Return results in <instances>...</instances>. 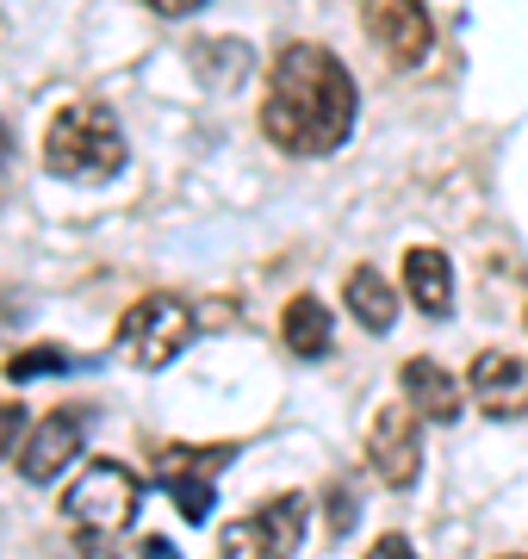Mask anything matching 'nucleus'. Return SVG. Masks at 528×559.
Returning a JSON list of instances; mask_svg holds the SVG:
<instances>
[{"label": "nucleus", "mask_w": 528, "mask_h": 559, "mask_svg": "<svg viewBox=\"0 0 528 559\" xmlns=\"http://www.w3.org/2000/svg\"><path fill=\"white\" fill-rule=\"evenodd\" d=\"M405 293L423 318H454V261H447L442 249L417 242L405 255Z\"/></svg>", "instance_id": "9b49d317"}, {"label": "nucleus", "mask_w": 528, "mask_h": 559, "mask_svg": "<svg viewBox=\"0 0 528 559\" xmlns=\"http://www.w3.org/2000/svg\"><path fill=\"white\" fill-rule=\"evenodd\" d=\"M348 528H355V491L336 485V491H329V535H348Z\"/></svg>", "instance_id": "f3484780"}, {"label": "nucleus", "mask_w": 528, "mask_h": 559, "mask_svg": "<svg viewBox=\"0 0 528 559\" xmlns=\"http://www.w3.org/2000/svg\"><path fill=\"white\" fill-rule=\"evenodd\" d=\"M187 342H193V305L175 293H143L119 318V355L143 373H163Z\"/></svg>", "instance_id": "39448f33"}, {"label": "nucleus", "mask_w": 528, "mask_h": 559, "mask_svg": "<svg viewBox=\"0 0 528 559\" xmlns=\"http://www.w3.org/2000/svg\"><path fill=\"white\" fill-rule=\"evenodd\" d=\"M405 404H410L423 423H454L467 399H460V380L447 373L442 360L417 355V360H405Z\"/></svg>", "instance_id": "9d476101"}, {"label": "nucleus", "mask_w": 528, "mask_h": 559, "mask_svg": "<svg viewBox=\"0 0 528 559\" xmlns=\"http://www.w3.org/2000/svg\"><path fill=\"white\" fill-rule=\"evenodd\" d=\"M82 441H87V411H82V404H62V411H50V417H44L38 429L20 441V479L25 485L62 479V466L82 454Z\"/></svg>", "instance_id": "6e6552de"}, {"label": "nucleus", "mask_w": 528, "mask_h": 559, "mask_svg": "<svg viewBox=\"0 0 528 559\" xmlns=\"http://www.w3.org/2000/svg\"><path fill=\"white\" fill-rule=\"evenodd\" d=\"M504 559H528V554H504Z\"/></svg>", "instance_id": "412c9836"}, {"label": "nucleus", "mask_w": 528, "mask_h": 559, "mask_svg": "<svg viewBox=\"0 0 528 559\" xmlns=\"http://www.w3.org/2000/svg\"><path fill=\"white\" fill-rule=\"evenodd\" d=\"M57 367H69V355H57V348H25V355L7 360V380H32V373H57Z\"/></svg>", "instance_id": "2eb2a0df"}, {"label": "nucleus", "mask_w": 528, "mask_h": 559, "mask_svg": "<svg viewBox=\"0 0 528 559\" xmlns=\"http://www.w3.org/2000/svg\"><path fill=\"white\" fill-rule=\"evenodd\" d=\"M343 305H348V318L361 323V330H373V336H386L392 323H398V286L380 267H355L343 286Z\"/></svg>", "instance_id": "f8f14e48"}, {"label": "nucleus", "mask_w": 528, "mask_h": 559, "mask_svg": "<svg viewBox=\"0 0 528 559\" xmlns=\"http://www.w3.org/2000/svg\"><path fill=\"white\" fill-rule=\"evenodd\" d=\"M361 94L355 75L343 69L336 50L324 44H286L280 57L267 62V94H262V131L274 150L286 156H336L355 131Z\"/></svg>", "instance_id": "f257e3e1"}, {"label": "nucleus", "mask_w": 528, "mask_h": 559, "mask_svg": "<svg viewBox=\"0 0 528 559\" xmlns=\"http://www.w3.org/2000/svg\"><path fill=\"white\" fill-rule=\"evenodd\" d=\"M311 528V498L305 491H280V498L255 503L218 535V559H292L305 547Z\"/></svg>", "instance_id": "20e7f679"}, {"label": "nucleus", "mask_w": 528, "mask_h": 559, "mask_svg": "<svg viewBox=\"0 0 528 559\" xmlns=\"http://www.w3.org/2000/svg\"><path fill=\"white\" fill-rule=\"evenodd\" d=\"M280 342L292 348L299 360H324L329 355V342H336V323H329V311H324V299H292L280 311Z\"/></svg>", "instance_id": "ddd939ff"}, {"label": "nucleus", "mask_w": 528, "mask_h": 559, "mask_svg": "<svg viewBox=\"0 0 528 559\" xmlns=\"http://www.w3.org/2000/svg\"><path fill=\"white\" fill-rule=\"evenodd\" d=\"M467 385H472V404H479L491 423L528 417V360H523V355L485 348V355L467 367Z\"/></svg>", "instance_id": "1a4fd4ad"}, {"label": "nucleus", "mask_w": 528, "mask_h": 559, "mask_svg": "<svg viewBox=\"0 0 528 559\" xmlns=\"http://www.w3.org/2000/svg\"><path fill=\"white\" fill-rule=\"evenodd\" d=\"M168 498L181 503V516L187 522H205L212 516V498H218V491H212V479H205V466L200 460H187V466H175V460H168Z\"/></svg>", "instance_id": "4468645a"}, {"label": "nucleus", "mask_w": 528, "mask_h": 559, "mask_svg": "<svg viewBox=\"0 0 528 559\" xmlns=\"http://www.w3.org/2000/svg\"><path fill=\"white\" fill-rule=\"evenodd\" d=\"M25 436H32V417H25V404L7 399V404H0V460L13 454V448H20Z\"/></svg>", "instance_id": "dca6fc26"}, {"label": "nucleus", "mask_w": 528, "mask_h": 559, "mask_svg": "<svg viewBox=\"0 0 528 559\" xmlns=\"http://www.w3.org/2000/svg\"><path fill=\"white\" fill-rule=\"evenodd\" d=\"M149 13H163V20H187V13H200L205 0H143Z\"/></svg>", "instance_id": "6ab92c4d"}, {"label": "nucleus", "mask_w": 528, "mask_h": 559, "mask_svg": "<svg viewBox=\"0 0 528 559\" xmlns=\"http://www.w3.org/2000/svg\"><path fill=\"white\" fill-rule=\"evenodd\" d=\"M367 559H417V547H410L405 535H380L373 547H367Z\"/></svg>", "instance_id": "a211bd4d"}, {"label": "nucleus", "mask_w": 528, "mask_h": 559, "mask_svg": "<svg viewBox=\"0 0 528 559\" xmlns=\"http://www.w3.org/2000/svg\"><path fill=\"white\" fill-rule=\"evenodd\" d=\"M7 156H13V131H7V119H0V168H7Z\"/></svg>", "instance_id": "aec40b11"}, {"label": "nucleus", "mask_w": 528, "mask_h": 559, "mask_svg": "<svg viewBox=\"0 0 528 559\" xmlns=\"http://www.w3.org/2000/svg\"><path fill=\"white\" fill-rule=\"evenodd\" d=\"M137 510H143V479L131 466H119V460H87V473L62 491L69 540H75L87 559L119 554L124 535L137 528Z\"/></svg>", "instance_id": "f03ea898"}, {"label": "nucleus", "mask_w": 528, "mask_h": 559, "mask_svg": "<svg viewBox=\"0 0 528 559\" xmlns=\"http://www.w3.org/2000/svg\"><path fill=\"white\" fill-rule=\"evenodd\" d=\"M124 131L112 119V106L100 100H75L50 119V138H44V168L57 180H75V187H94V180H112L124 168Z\"/></svg>", "instance_id": "7ed1b4c3"}, {"label": "nucleus", "mask_w": 528, "mask_h": 559, "mask_svg": "<svg viewBox=\"0 0 528 559\" xmlns=\"http://www.w3.org/2000/svg\"><path fill=\"white\" fill-rule=\"evenodd\" d=\"M417 411L410 404H380L373 423H367V466L392 485V491H410L423 479V429H417Z\"/></svg>", "instance_id": "423d86ee"}, {"label": "nucleus", "mask_w": 528, "mask_h": 559, "mask_svg": "<svg viewBox=\"0 0 528 559\" xmlns=\"http://www.w3.org/2000/svg\"><path fill=\"white\" fill-rule=\"evenodd\" d=\"M367 44L392 62V69H417L435 50V20L423 0H361Z\"/></svg>", "instance_id": "0eeeda50"}]
</instances>
